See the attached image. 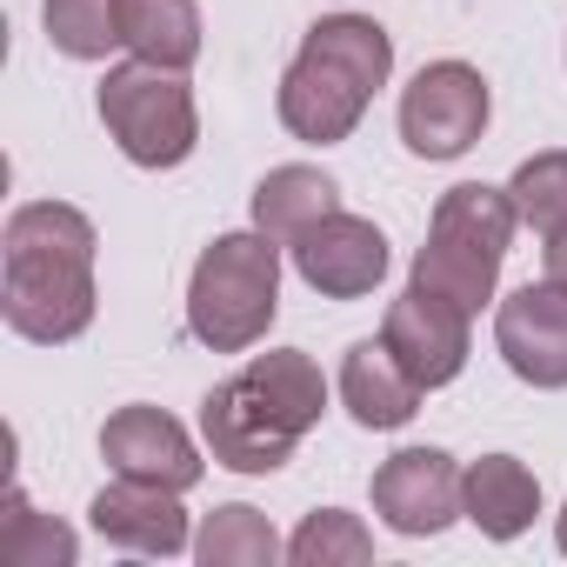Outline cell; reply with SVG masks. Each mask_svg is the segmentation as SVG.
<instances>
[{
  "label": "cell",
  "mask_w": 567,
  "mask_h": 567,
  "mask_svg": "<svg viewBox=\"0 0 567 567\" xmlns=\"http://www.w3.org/2000/svg\"><path fill=\"white\" fill-rule=\"evenodd\" d=\"M94 534L101 540H114V547H127V554H181V547H194V527H187V507H181V494L174 487H154V481H114V487H101L94 494Z\"/></svg>",
  "instance_id": "obj_13"
},
{
  "label": "cell",
  "mask_w": 567,
  "mask_h": 567,
  "mask_svg": "<svg viewBox=\"0 0 567 567\" xmlns=\"http://www.w3.org/2000/svg\"><path fill=\"white\" fill-rule=\"evenodd\" d=\"M194 554H200V567H274L280 554H288V540L274 534V520H267L260 507L227 501V507H214V514L200 520Z\"/></svg>",
  "instance_id": "obj_18"
},
{
  "label": "cell",
  "mask_w": 567,
  "mask_h": 567,
  "mask_svg": "<svg viewBox=\"0 0 567 567\" xmlns=\"http://www.w3.org/2000/svg\"><path fill=\"white\" fill-rule=\"evenodd\" d=\"M101 127L114 134V147L134 161V167H181L200 141V114H194V87L174 74V68H147V61H127V68H107L101 81Z\"/></svg>",
  "instance_id": "obj_5"
},
{
  "label": "cell",
  "mask_w": 567,
  "mask_h": 567,
  "mask_svg": "<svg viewBox=\"0 0 567 567\" xmlns=\"http://www.w3.org/2000/svg\"><path fill=\"white\" fill-rule=\"evenodd\" d=\"M461 474L467 467H454V454H441V447H401L374 467V514L394 534L427 540V534H441L467 514L461 507Z\"/></svg>",
  "instance_id": "obj_8"
},
{
  "label": "cell",
  "mask_w": 567,
  "mask_h": 567,
  "mask_svg": "<svg viewBox=\"0 0 567 567\" xmlns=\"http://www.w3.org/2000/svg\"><path fill=\"white\" fill-rule=\"evenodd\" d=\"M494 94L481 81V68L467 61H434L408 81L401 94V141L421 161H461L481 134H487Z\"/></svg>",
  "instance_id": "obj_6"
},
{
  "label": "cell",
  "mask_w": 567,
  "mask_h": 567,
  "mask_svg": "<svg viewBox=\"0 0 567 567\" xmlns=\"http://www.w3.org/2000/svg\"><path fill=\"white\" fill-rule=\"evenodd\" d=\"M74 554H81L74 527L34 514V501L14 487L8 514H0V560H8V567H74Z\"/></svg>",
  "instance_id": "obj_20"
},
{
  "label": "cell",
  "mask_w": 567,
  "mask_h": 567,
  "mask_svg": "<svg viewBox=\"0 0 567 567\" xmlns=\"http://www.w3.org/2000/svg\"><path fill=\"white\" fill-rule=\"evenodd\" d=\"M467 308H454L447 295L434 288H408L401 301H388V321H381V341L394 348V361L434 394L447 388L461 368H467Z\"/></svg>",
  "instance_id": "obj_11"
},
{
  "label": "cell",
  "mask_w": 567,
  "mask_h": 567,
  "mask_svg": "<svg viewBox=\"0 0 567 567\" xmlns=\"http://www.w3.org/2000/svg\"><path fill=\"white\" fill-rule=\"evenodd\" d=\"M540 267H547V280H560V288H567V227L540 234Z\"/></svg>",
  "instance_id": "obj_24"
},
{
  "label": "cell",
  "mask_w": 567,
  "mask_h": 567,
  "mask_svg": "<svg viewBox=\"0 0 567 567\" xmlns=\"http://www.w3.org/2000/svg\"><path fill=\"white\" fill-rule=\"evenodd\" d=\"M388 74H394V34L374 14H328L308 28L295 68L280 74V127L295 141L334 147L361 127Z\"/></svg>",
  "instance_id": "obj_2"
},
{
  "label": "cell",
  "mask_w": 567,
  "mask_h": 567,
  "mask_svg": "<svg viewBox=\"0 0 567 567\" xmlns=\"http://www.w3.org/2000/svg\"><path fill=\"white\" fill-rule=\"evenodd\" d=\"M200 441L220 467L234 474H274V467H288L295 447H301V427L280 414L260 381L240 368L234 381H214L207 401H200Z\"/></svg>",
  "instance_id": "obj_7"
},
{
  "label": "cell",
  "mask_w": 567,
  "mask_h": 567,
  "mask_svg": "<svg viewBox=\"0 0 567 567\" xmlns=\"http://www.w3.org/2000/svg\"><path fill=\"white\" fill-rule=\"evenodd\" d=\"M295 267L321 301H361L388 280V234L361 214H328L295 240Z\"/></svg>",
  "instance_id": "obj_10"
},
{
  "label": "cell",
  "mask_w": 567,
  "mask_h": 567,
  "mask_svg": "<svg viewBox=\"0 0 567 567\" xmlns=\"http://www.w3.org/2000/svg\"><path fill=\"white\" fill-rule=\"evenodd\" d=\"M554 540H560V554H567V507H560V520H554Z\"/></svg>",
  "instance_id": "obj_25"
},
{
  "label": "cell",
  "mask_w": 567,
  "mask_h": 567,
  "mask_svg": "<svg viewBox=\"0 0 567 567\" xmlns=\"http://www.w3.org/2000/svg\"><path fill=\"white\" fill-rule=\"evenodd\" d=\"M48 41L68 61H107V48H121V8L114 0H41Z\"/></svg>",
  "instance_id": "obj_21"
},
{
  "label": "cell",
  "mask_w": 567,
  "mask_h": 567,
  "mask_svg": "<svg viewBox=\"0 0 567 567\" xmlns=\"http://www.w3.org/2000/svg\"><path fill=\"white\" fill-rule=\"evenodd\" d=\"M288 560H295V567H361V560H374V534L361 527V514L321 507V514H308V520L295 527Z\"/></svg>",
  "instance_id": "obj_22"
},
{
  "label": "cell",
  "mask_w": 567,
  "mask_h": 567,
  "mask_svg": "<svg viewBox=\"0 0 567 567\" xmlns=\"http://www.w3.org/2000/svg\"><path fill=\"white\" fill-rule=\"evenodd\" d=\"M247 374L260 381V394L288 414L301 434L321 427V414H328V381H321V368H315L301 348H267V354L247 361Z\"/></svg>",
  "instance_id": "obj_19"
},
{
  "label": "cell",
  "mask_w": 567,
  "mask_h": 567,
  "mask_svg": "<svg viewBox=\"0 0 567 567\" xmlns=\"http://www.w3.org/2000/svg\"><path fill=\"white\" fill-rule=\"evenodd\" d=\"M101 454H107V467L114 474H127V481H154V487H174V494H187L194 481H200V447L187 441V427L174 421V414H161V408H121V414H107V427H101Z\"/></svg>",
  "instance_id": "obj_12"
},
{
  "label": "cell",
  "mask_w": 567,
  "mask_h": 567,
  "mask_svg": "<svg viewBox=\"0 0 567 567\" xmlns=\"http://www.w3.org/2000/svg\"><path fill=\"white\" fill-rule=\"evenodd\" d=\"M507 194H514L520 227H540V234L567 227V147H547V154L520 161L514 181H507Z\"/></svg>",
  "instance_id": "obj_23"
},
{
  "label": "cell",
  "mask_w": 567,
  "mask_h": 567,
  "mask_svg": "<svg viewBox=\"0 0 567 567\" xmlns=\"http://www.w3.org/2000/svg\"><path fill=\"white\" fill-rule=\"evenodd\" d=\"M280 315V240L254 234H220L187 280V328L214 354H247Z\"/></svg>",
  "instance_id": "obj_4"
},
{
  "label": "cell",
  "mask_w": 567,
  "mask_h": 567,
  "mask_svg": "<svg viewBox=\"0 0 567 567\" xmlns=\"http://www.w3.org/2000/svg\"><path fill=\"white\" fill-rule=\"evenodd\" d=\"M0 315L21 341L61 348L94 328V220L68 200H28L0 234Z\"/></svg>",
  "instance_id": "obj_1"
},
{
  "label": "cell",
  "mask_w": 567,
  "mask_h": 567,
  "mask_svg": "<svg viewBox=\"0 0 567 567\" xmlns=\"http://www.w3.org/2000/svg\"><path fill=\"white\" fill-rule=\"evenodd\" d=\"M341 207V187L321 174V167H274V174H260V187H254V227L267 234V240H280V247H295L315 220H328Z\"/></svg>",
  "instance_id": "obj_16"
},
{
  "label": "cell",
  "mask_w": 567,
  "mask_h": 567,
  "mask_svg": "<svg viewBox=\"0 0 567 567\" xmlns=\"http://www.w3.org/2000/svg\"><path fill=\"white\" fill-rule=\"evenodd\" d=\"M421 381L394 361L388 341H354L348 361H341V408L354 414V427L368 434H388V427H408L421 414Z\"/></svg>",
  "instance_id": "obj_14"
},
{
  "label": "cell",
  "mask_w": 567,
  "mask_h": 567,
  "mask_svg": "<svg viewBox=\"0 0 567 567\" xmlns=\"http://www.w3.org/2000/svg\"><path fill=\"white\" fill-rule=\"evenodd\" d=\"M121 8V48L147 68L187 74L200 61V8L194 0H114Z\"/></svg>",
  "instance_id": "obj_17"
},
{
  "label": "cell",
  "mask_w": 567,
  "mask_h": 567,
  "mask_svg": "<svg viewBox=\"0 0 567 567\" xmlns=\"http://www.w3.org/2000/svg\"><path fill=\"white\" fill-rule=\"evenodd\" d=\"M494 348L527 388H567V288L560 280H527L494 315Z\"/></svg>",
  "instance_id": "obj_9"
},
{
  "label": "cell",
  "mask_w": 567,
  "mask_h": 567,
  "mask_svg": "<svg viewBox=\"0 0 567 567\" xmlns=\"http://www.w3.org/2000/svg\"><path fill=\"white\" fill-rule=\"evenodd\" d=\"M461 507L467 520L487 534V540H514L534 527L540 514V481L514 461V454H481L467 474H461Z\"/></svg>",
  "instance_id": "obj_15"
},
{
  "label": "cell",
  "mask_w": 567,
  "mask_h": 567,
  "mask_svg": "<svg viewBox=\"0 0 567 567\" xmlns=\"http://www.w3.org/2000/svg\"><path fill=\"white\" fill-rule=\"evenodd\" d=\"M514 227H520V214H514L507 187H487V181L447 187L434 200L427 247L414 254V288H434V295H447L454 308L474 315L481 301H494V280H501Z\"/></svg>",
  "instance_id": "obj_3"
}]
</instances>
